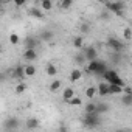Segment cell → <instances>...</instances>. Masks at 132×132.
I'll list each match as a JSON object with an SVG mask.
<instances>
[{
	"mask_svg": "<svg viewBox=\"0 0 132 132\" xmlns=\"http://www.w3.org/2000/svg\"><path fill=\"white\" fill-rule=\"evenodd\" d=\"M106 69H107V65H106L103 61H100V59L96 57V59H93V61H89L87 67H86V73H89V75H96V76H103V73L106 72Z\"/></svg>",
	"mask_w": 132,
	"mask_h": 132,
	"instance_id": "cell-1",
	"label": "cell"
},
{
	"mask_svg": "<svg viewBox=\"0 0 132 132\" xmlns=\"http://www.w3.org/2000/svg\"><path fill=\"white\" fill-rule=\"evenodd\" d=\"M103 76H104L106 82H109V84H117V86H121V87H124V86H126V82H124V81H123V78L117 73V70L106 69V72L103 73Z\"/></svg>",
	"mask_w": 132,
	"mask_h": 132,
	"instance_id": "cell-2",
	"label": "cell"
},
{
	"mask_svg": "<svg viewBox=\"0 0 132 132\" xmlns=\"http://www.w3.org/2000/svg\"><path fill=\"white\" fill-rule=\"evenodd\" d=\"M101 2H104L106 11H110L117 16H123V11H124V3L123 2H110V0H101Z\"/></svg>",
	"mask_w": 132,
	"mask_h": 132,
	"instance_id": "cell-3",
	"label": "cell"
},
{
	"mask_svg": "<svg viewBox=\"0 0 132 132\" xmlns=\"http://www.w3.org/2000/svg\"><path fill=\"white\" fill-rule=\"evenodd\" d=\"M82 123H84L86 127H90V129L96 127L100 124V113H96V112H86V117H84Z\"/></svg>",
	"mask_w": 132,
	"mask_h": 132,
	"instance_id": "cell-4",
	"label": "cell"
},
{
	"mask_svg": "<svg viewBox=\"0 0 132 132\" xmlns=\"http://www.w3.org/2000/svg\"><path fill=\"white\" fill-rule=\"evenodd\" d=\"M106 44H107V47H109L110 50H113L115 53H120V51L124 50V45H123L118 39H115V37H109Z\"/></svg>",
	"mask_w": 132,
	"mask_h": 132,
	"instance_id": "cell-5",
	"label": "cell"
},
{
	"mask_svg": "<svg viewBox=\"0 0 132 132\" xmlns=\"http://www.w3.org/2000/svg\"><path fill=\"white\" fill-rule=\"evenodd\" d=\"M19 126H20V121L16 117H11V118L5 120V123H3V129H8V130H17Z\"/></svg>",
	"mask_w": 132,
	"mask_h": 132,
	"instance_id": "cell-6",
	"label": "cell"
},
{
	"mask_svg": "<svg viewBox=\"0 0 132 132\" xmlns=\"http://www.w3.org/2000/svg\"><path fill=\"white\" fill-rule=\"evenodd\" d=\"M10 75L14 79H17V81H23V78H25V69L22 67V65H17V67H14V69L10 70Z\"/></svg>",
	"mask_w": 132,
	"mask_h": 132,
	"instance_id": "cell-7",
	"label": "cell"
},
{
	"mask_svg": "<svg viewBox=\"0 0 132 132\" xmlns=\"http://www.w3.org/2000/svg\"><path fill=\"white\" fill-rule=\"evenodd\" d=\"M82 54H84L86 61H93V59L98 57V50H96L95 47H84Z\"/></svg>",
	"mask_w": 132,
	"mask_h": 132,
	"instance_id": "cell-8",
	"label": "cell"
},
{
	"mask_svg": "<svg viewBox=\"0 0 132 132\" xmlns=\"http://www.w3.org/2000/svg\"><path fill=\"white\" fill-rule=\"evenodd\" d=\"M96 95L100 96H107L109 95V82H100L98 87H96Z\"/></svg>",
	"mask_w": 132,
	"mask_h": 132,
	"instance_id": "cell-9",
	"label": "cell"
},
{
	"mask_svg": "<svg viewBox=\"0 0 132 132\" xmlns=\"http://www.w3.org/2000/svg\"><path fill=\"white\" fill-rule=\"evenodd\" d=\"M23 59H27V61H36V59H37V51H36V48H25Z\"/></svg>",
	"mask_w": 132,
	"mask_h": 132,
	"instance_id": "cell-10",
	"label": "cell"
},
{
	"mask_svg": "<svg viewBox=\"0 0 132 132\" xmlns=\"http://www.w3.org/2000/svg\"><path fill=\"white\" fill-rule=\"evenodd\" d=\"M69 79H70V82H78L79 79H82V70H79V69L72 70V72H70Z\"/></svg>",
	"mask_w": 132,
	"mask_h": 132,
	"instance_id": "cell-11",
	"label": "cell"
},
{
	"mask_svg": "<svg viewBox=\"0 0 132 132\" xmlns=\"http://www.w3.org/2000/svg\"><path fill=\"white\" fill-rule=\"evenodd\" d=\"M39 42H40V39L30 36V37H27V40H25V48H36Z\"/></svg>",
	"mask_w": 132,
	"mask_h": 132,
	"instance_id": "cell-12",
	"label": "cell"
},
{
	"mask_svg": "<svg viewBox=\"0 0 132 132\" xmlns=\"http://www.w3.org/2000/svg\"><path fill=\"white\" fill-rule=\"evenodd\" d=\"M28 14H30L33 19H42V17H44V13H42L39 8H34V6H31V8L28 10Z\"/></svg>",
	"mask_w": 132,
	"mask_h": 132,
	"instance_id": "cell-13",
	"label": "cell"
},
{
	"mask_svg": "<svg viewBox=\"0 0 132 132\" xmlns=\"http://www.w3.org/2000/svg\"><path fill=\"white\" fill-rule=\"evenodd\" d=\"M45 73L48 75V76H56L57 75V67L54 64H47V67H45Z\"/></svg>",
	"mask_w": 132,
	"mask_h": 132,
	"instance_id": "cell-14",
	"label": "cell"
},
{
	"mask_svg": "<svg viewBox=\"0 0 132 132\" xmlns=\"http://www.w3.org/2000/svg\"><path fill=\"white\" fill-rule=\"evenodd\" d=\"M123 93V87L117 86V84H109V95H121Z\"/></svg>",
	"mask_w": 132,
	"mask_h": 132,
	"instance_id": "cell-15",
	"label": "cell"
},
{
	"mask_svg": "<svg viewBox=\"0 0 132 132\" xmlns=\"http://www.w3.org/2000/svg\"><path fill=\"white\" fill-rule=\"evenodd\" d=\"M72 96H75V90H73L72 87L64 89V92H62V100H64V103H65V101H69Z\"/></svg>",
	"mask_w": 132,
	"mask_h": 132,
	"instance_id": "cell-16",
	"label": "cell"
},
{
	"mask_svg": "<svg viewBox=\"0 0 132 132\" xmlns=\"http://www.w3.org/2000/svg\"><path fill=\"white\" fill-rule=\"evenodd\" d=\"M39 120L37 118H28L27 120V123H25V126H27V129H37L39 127Z\"/></svg>",
	"mask_w": 132,
	"mask_h": 132,
	"instance_id": "cell-17",
	"label": "cell"
},
{
	"mask_svg": "<svg viewBox=\"0 0 132 132\" xmlns=\"http://www.w3.org/2000/svg\"><path fill=\"white\" fill-rule=\"evenodd\" d=\"M61 86H62V81H61V79H53L51 84H50V92H51V93H56V92L61 89Z\"/></svg>",
	"mask_w": 132,
	"mask_h": 132,
	"instance_id": "cell-18",
	"label": "cell"
},
{
	"mask_svg": "<svg viewBox=\"0 0 132 132\" xmlns=\"http://www.w3.org/2000/svg\"><path fill=\"white\" fill-rule=\"evenodd\" d=\"M73 47H75L76 50H81V48L84 47V37H82V36L73 37Z\"/></svg>",
	"mask_w": 132,
	"mask_h": 132,
	"instance_id": "cell-19",
	"label": "cell"
},
{
	"mask_svg": "<svg viewBox=\"0 0 132 132\" xmlns=\"http://www.w3.org/2000/svg\"><path fill=\"white\" fill-rule=\"evenodd\" d=\"M72 5H73V0H59V8H61V10H64V11L70 10V8H72Z\"/></svg>",
	"mask_w": 132,
	"mask_h": 132,
	"instance_id": "cell-20",
	"label": "cell"
},
{
	"mask_svg": "<svg viewBox=\"0 0 132 132\" xmlns=\"http://www.w3.org/2000/svg\"><path fill=\"white\" fill-rule=\"evenodd\" d=\"M121 95H123V93H121ZM121 103H123L126 107H130V106H132V95L124 93V95L121 96Z\"/></svg>",
	"mask_w": 132,
	"mask_h": 132,
	"instance_id": "cell-21",
	"label": "cell"
},
{
	"mask_svg": "<svg viewBox=\"0 0 132 132\" xmlns=\"http://www.w3.org/2000/svg\"><path fill=\"white\" fill-rule=\"evenodd\" d=\"M40 8L45 11H51L53 10V2L51 0H40Z\"/></svg>",
	"mask_w": 132,
	"mask_h": 132,
	"instance_id": "cell-22",
	"label": "cell"
},
{
	"mask_svg": "<svg viewBox=\"0 0 132 132\" xmlns=\"http://www.w3.org/2000/svg\"><path fill=\"white\" fill-rule=\"evenodd\" d=\"M86 96H87L89 100H93V98L96 96V87H93V86L87 87V89H86Z\"/></svg>",
	"mask_w": 132,
	"mask_h": 132,
	"instance_id": "cell-23",
	"label": "cell"
},
{
	"mask_svg": "<svg viewBox=\"0 0 132 132\" xmlns=\"http://www.w3.org/2000/svg\"><path fill=\"white\" fill-rule=\"evenodd\" d=\"M107 110H109V106H107V104H104V103L96 104V107H95V112H96V113H100V115H101V113H106Z\"/></svg>",
	"mask_w": 132,
	"mask_h": 132,
	"instance_id": "cell-24",
	"label": "cell"
},
{
	"mask_svg": "<svg viewBox=\"0 0 132 132\" xmlns=\"http://www.w3.org/2000/svg\"><path fill=\"white\" fill-rule=\"evenodd\" d=\"M65 103H67L70 107H73V106H81V104H82V101H81L79 98H76V96H72L69 101H65Z\"/></svg>",
	"mask_w": 132,
	"mask_h": 132,
	"instance_id": "cell-25",
	"label": "cell"
},
{
	"mask_svg": "<svg viewBox=\"0 0 132 132\" xmlns=\"http://www.w3.org/2000/svg\"><path fill=\"white\" fill-rule=\"evenodd\" d=\"M53 37H54V34H53L51 31H44V33L40 34V40H45V42H50Z\"/></svg>",
	"mask_w": 132,
	"mask_h": 132,
	"instance_id": "cell-26",
	"label": "cell"
},
{
	"mask_svg": "<svg viewBox=\"0 0 132 132\" xmlns=\"http://www.w3.org/2000/svg\"><path fill=\"white\" fill-rule=\"evenodd\" d=\"M23 69H25V76H34L36 75V67L34 65H27Z\"/></svg>",
	"mask_w": 132,
	"mask_h": 132,
	"instance_id": "cell-27",
	"label": "cell"
},
{
	"mask_svg": "<svg viewBox=\"0 0 132 132\" xmlns=\"http://www.w3.org/2000/svg\"><path fill=\"white\" fill-rule=\"evenodd\" d=\"M25 89H27L25 82H23V81H19V84L16 86V89H14V90H16V93H17V95H22V93L25 92Z\"/></svg>",
	"mask_w": 132,
	"mask_h": 132,
	"instance_id": "cell-28",
	"label": "cell"
},
{
	"mask_svg": "<svg viewBox=\"0 0 132 132\" xmlns=\"http://www.w3.org/2000/svg\"><path fill=\"white\" fill-rule=\"evenodd\" d=\"M10 42H11V45H17V44L20 42L19 34H17V33H11V34H10Z\"/></svg>",
	"mask_w": 132,
	"mask_h": 132,
	"instance_id": "cell-29",
	"label": "cell"
},
{
	"mask_svg": "<svg viewBox=\"0 0 132 132\" xmlns=\"http://www.w3.org/2000/svg\"><path fill=\"white\" fill-rule=\"evenodd\" d=\"M75 62H76L78 65H84L87 61H86V57H84V54H82V53H78V54L75 56Z\"/></svg>",
	"mask_w": 132,
	"mask_h": 132,
	"instance_id": "cell-30",
	"label": "cell"
},
{
	"mask_svg": "<svg viewBox=\"0 0 132 132\" xmlns=\"http://www.w3.org/2000/svg\"><path fill=\"white\" fill-rule=\"evenodd\" d=\"M79 30H81L82 34H87V33H90V25H89L87 22H82L81 27H79Z\"/></svg>",
	"mask_w": 132,
	"mask_h": 132,
	"instance_id": "cell-31",
	"label": "cell"
},
{
	"mask_svg": "<svg viewBox=\"0 0 132 132\" xmlns=\"http://www.w3.org/2000/svg\"><path fill=\"white\" fill-rule=\"evenodd\" d=\"M123 36H124V39H126V40H130V37H132V30H130L129 27H126V28H124V31H123Z\"/></svg>",
	"mask_w": 132,
	"mask_h": 132,
	"instance_id": "cell-32",
	"label": "cell"
},
{
	"mask_svg": "<svg viewBox=\"0 0 132 132\" xmlns=\"http://www.w3.org/2000/svg\"><path fill=\"white\" fill-rule=\"evenodd\" d=\"M95 107H96L95 103H87L84 109H86V112H95Z\"/></svg>",
	"mask_w": 132,
	"mask_h": 132,
	"instance_id": "cell-33",
	"label": "cell"
},
{
	"mask_svg": "<svg viewBox=\"0 0 132 132\" xmlns=\"http://www.w3.org/2000/svg\"><path fill=\"white\" fill-rule=\"evenodd\" d=\"M14 2V5L17 6V8H20V6H23L25 3H27V0H13Z\"/></svg>",
	"mask_w": 132,
	"mask_h": 132,
	"instance_id": "cell-34",
	"label": "cell"
},
{
	"mask_svg": "<svg viewBox=\"0 0 132 132\" xmlns=\"http://www.w3.org/2000/svg\"><path fill=\"white\" fill-rule=\"evenodd\" d=\"M6 76H8L6 72H0V84H3V82L6 81Z\"/></svg>",
	"mask_w": 132,
	"mask_h": 132,
	"instance_id": "cell-35",
	"label": "cell"
},
{
	"mask_svg": "<svg viewBox=\"0 0 132 132\" xmlns=\"http://www.w3.org/2000/svg\"><path fill=\"white\" fill-rule=\"evenodd\" d=\"M0 10H2V0H0Z\"/></svg>",
	"mask_w": 132,
	"mask_h": 132,
	"instance_id": "cell-36",
	"label": "cell"
},
{
	"mask_svg": "<svg viewBox=\"0 0 132 132\" xmlns=\"http://www.w3.org/2000/svg\"><path fill=\"white\" fill-rule=\"evenodd\" d=\"M2 51H3V50H2V47H0V54H2Z\"/></svg>",
	"mask_w": 132,
	"mask_h": 132,
	"instance_id": "cell-37",
	"label": "cell"
}]
</instances>
